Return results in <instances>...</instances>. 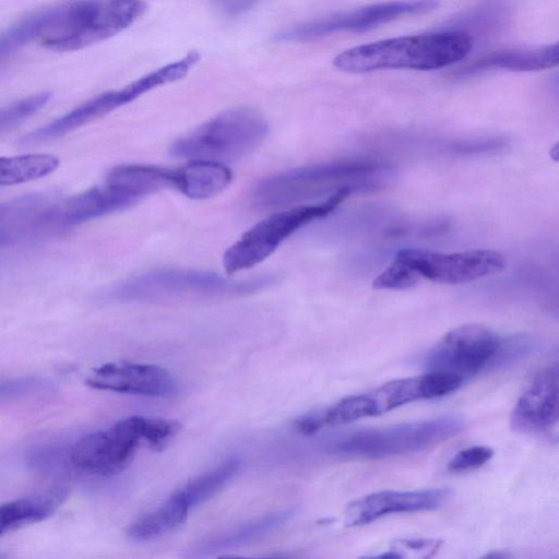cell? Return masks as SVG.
Segmentation results:
<instances>
[{"label": "cell", "instance_id": "cell-6", "mask_svg": "<svg viewBox=\"0 0 559 559\" xmlns=\"http://www.w3.org/2000/svg\"><path fill=\"white\" fill-rule=\"evenodd\" d=\"M372 163L333 162L299 167L261 179L252 189L255 205L276 209L295 204L325 192L354 175L374 171ZM343 187V186H342Z\"/></svg>", "mask_w": 559, "mask_h": 559}, {"label": "cell", "instance_id": "cell-7", "mask_svg": "<svg viewBox=\"0 0 559 559\" xmlns=\"http://www.w3.org/2000/svg\"><path fill=\"white\" fill-rule=\"evenodd\" d=\"M179 69L168 63L129 83L120 90L97 95L58 119L25 134L22 144H37L62 136L110 111L131 103L141 95L179 79Z\"/></svg>", "mask_w": 559, "mask_h": 559}, {"label": "cell", "instance_id": "cell-30", "mask_svg": "<svg viewBox=\"0 0 559 559\" xmlns=\"http://www.w3.org/2000/svg\"><path fill=\"white\" fill-rule=\"evenodd\" d=\"M49 92H41L0 108V132L8 130L36 114L50 99Z\"/></svg>", "mask_w": 559, "mask_h": 559}, {"label": "cell", "instance_id": "cell-12", "mask_svg": "<svg viewBox=\"0 0 559 559\" xmlns=\"http://www.w3.org/2000/svg\"><path fill=\"white\" fill-rule=\"evenodd\" d=\"M145 9L142 0H83L76 26L55 50L72 51L105 40L130 26Z\"/></svg>", "mask_w": 559, "mask_h": 559}, {"label": "cell", "instance_id": "cell-22", "mask_svg": "<svg viewBox=\"0 0 559 559\" xmlns=\"http://www.w3.org/2000/svg\"><path fill=\"white\" fill-rule=\"evenodd\" d=\"M292 515V510L263 515L200 543L194 550L198 554L209 555L248 545L280 528Z\"/></svg>", "mask_w": 559, "mask_h": 559}, {"label": "cell", "instance_id": "cell-10", "mask_svg": "<svg viewBox=\"0 0 559 559\" xmlns=\"http://www.w3.org/2000/svg\"><path fill=\"white\" fill-rule=\"evenodd\" d=\"M438 8L437 0H394L338 12L307 22L281 34L282 40H309L336 33H358L394 20L424 14Z\"/></svg>", "mask_w": 559, "mask_h": 559}, {"label": "cell", "instance_id": "cell-33", "mask_svg": "<svg viewBox=\"0 0 559 559\" xmlns=\"http://www.w3.org/2000/svg\"><path fill=\"white\" fill-rule=\"evenodd\" d=\"M493 455V450L485 445H473L459 451L448 463L453 473L467 472L483 466Z\"/></svg>", "mask_w": 559, "mask_h": 559}, {"label": "cell", "instance_id": "cell-17", "mask_svg": "<svg viewBox=\"0 0 559 559\" xmlns=\"http://www.w3.org/2000/svg\"><path fill=\"white\" fill-rule=\"evenodd\" d=\"M140 201L123 188L106 183L87 189L64 202L59 203L53 230L68 229L127 209Z\"/></svg>", "mask_w": 559, "mask_h": 559}, {"label": "cell", "instance_id": "cell-24", "mask_svg": "<svg viewBox=\"0 0 559 559\" xmlns=\"http://www.w3.org/2000/svg\"><path fill=\"white\" fill-rule=\"evenodd\" d=\"M59 166L51 154L0 156V186H13L45 177Z\"/></svg>", "mask_w": 559, "mask_h": 559}, {"label": "cell", "instance_id": "cell-23", "mask_svg": "<svg viewBox=\"0 0 559 559\" xmlns=\"http://www.w3.org/2000/svg\"><path fill=\"white\" fill-rule=\"evenodd\" d=\"M62 488L15 499L0 506V536L21 525L39 522L51 515L66 499Z\"/></svg>", "mask_w": 559, "mask_h": 559}, {"label": "cell", "instance_id": "cell-28", "mask_svg": "<svg viewBox=\"0 0 559 559\" xmlns=\"http://www.w3.org/2000/svg\"><path fill=\"white\" fill-rule=\"evenodd\" d=\"M510 0H485L467 12L459 22L476 31H488L499 26L508 16Z\"/></svg>", "mask_w": 559, "mask_h": 559}, {"label": "cell", "instance_id": "cell-8", "mask_svg": "<svg viewBox=\"0 0 559 559\" xmlns=\"http://www.w3.org/2000/svg\"><path fill=\"white\" fill-rule=\"evenodd\" d=\"M144 418L127 417L108 430L83 436L71 450V462L78 469L98 476L107 477L122 472L142 440Z\"/></svg>", "mask_w": 559, "mask_h": 559}, {"label": "cell", "instance_id": "cell-35", "mask_svg": "<svg viewBox=\"0 0 559 559\" xmlns=\"http://www.w3.org/2000/svg\"><path fill=\"white\" fill-rule=\"evenodd\" d=\"M36 385L38 384L34 379L0 382V400L23 395L32 391Z\"/></svg>", "mask_w": 559, "mask_h": 559}, {"label": "cell", "instance_id": "cell-4", "mask_svg": "<svg viewBox=\"0 0 559 559\" xmlns=\"http://www.w3.org/2000/svg\"><path fill=\"white\" fill-rule=\"evenodd\" d=\"M353 191L354 186L345 185L320 203L297 205L260 221L224 253L226 273L231 275L261 263L298 229L333 212Z\"/></svg>", "mask_w": 559, "mask_h": 559}, {"label": "cell", "instance_id": "cell-5", "mask_svg": "<svg viewBox=\"0 0 559 559\" xmlns=\"http://www.w3.org/2000/svg\"><path fill=\"white\" fill-rule=\"evenodd\" d=\"M463 418L447 415L432 419L364 429L341 439L334 447L338 454L382 459L426 450L460 433Z\"/></svg>", "mask_w": 559, "mask_h": 559}, {"label": "cell", "instance_id": "cell-34", "mask_svg": "<svg viewBox=\"0 0 559 559\" xmlns=\"http://www.w3.org/2000/svg\"><path fill=\"white\" fill-rule=\"evenodd\" d=\"M441 545L442 542L439 539H402L393 543L390 550L395 552L399 558L408 557L411 552L414 556L426 558L433 556Z\"/></svg>", "mask_w": 559, "mask_h": 559}, {"label": "cell", "instance_id": "cell-32", "mask_svg": "<svg viewBox=\"0 0 559 559\" xmlns=\"http://www.w3.org/2000/svg\"><path fill=\"white\" fill-rule=\"evenodd\" d=\"M180 425L174 420L144 418L142 440L153 449L162 450L177 435Z\"/></svg>", "mask_w": 559, "mask_h": 559}, {"label": "cell", "instance_id": "cell-1", "mask_svg": "<svg viewBox=\"0 0 559 559\" xmlns=\"http://www.w3.org/2000/svg\"><path fill=\"white\" fill-rule=\"evenodd\" d=\"M473 48V36L462 29L401 36L368 43L340 52L333 64L348 73L388 69L430 71L459 62Z\"/></svg>", "mask_w": 559, "mask_h": 559}, {"label": "cell", "instance_id": "cell-31", "mask_svg": "<svg viewBox=\"0 0 559 559\" xmlns=\"http://www.w3.org/2000/svg\"><path fill=\"white\" fill-rule=\"evenodd\" d=\"M419 377L423 400L441 397L455 392L465 381L460 376L440 370H428Z\"/></svg>", "mask_w": 559, "mask_h": 559}, {"label": "cell", "instance_id": "cell-27", "mask_svg": "<svg viewBox=\"0 0 559 559\" xmlns=\"http://www.w3.org/2000/svg\"><path fill=\"white\" fill-rule=\"evenodd\" d=\"M371 416H377V412L368 393L344 397L321 412L323 425L330 427L346 425Z\"/></svg>", "mask_w": 559, "mask_h": 559}, {"label": "cell", "instance_id": "cell-14", "mask_svg": "<svg viewBox=\"0 0 559 559\" xmlns=\"http://www.w3.org/2000/svg\"><path fill=\"white\" fill-rule=\"evenodd\" d=\"M450 495L444 488L369 493L346 507L345 524L361 526L388 514L436 510L449 500Z\"/></svg>", "mask_w": 559, "mask_h": 559}, {"label": "cell", "instance_id": "cell-29", "mask_svg": "<svg viewBox=\"0 0 559 559\" xmlns=\"http://www.w3.org/2000/svg\"><path fill=\"white\" fill-rule=\"evenodd\" d=\"M535 348V341L525 334H516L506 338L500 337L499 345L488 368L499 369L525 359Z\"/></svg>", "mask_w": 559, "mask_h": 559}, {"label": "cell", "instance_id": "cell-9", "mask_svg": "<svg viewBox=\"0 0 559 559\" xmlns=\"http://www.w3.org/2000/svg\"><path fill=\"white\" fill-rule=\"evenodd\" d=\"M419 280L462 284L496 274L506 267L504 257L495 250L477 249L443 253L427 249L405 248L395 257Z\"/></svg>", "mask_w": 559, "mask_h": 559}, {"label": "cell", "instance_id": "cell-18", "mask_svg": "<svg viewBox=\"0 0 559 559\" xmlns=\"http://www.w3.org/2000/svg\"><path fill=\"white\" fill-rule=\"evenodd\" d=\"M559 63L558 43L537 47L509 48L488 52L456 72L460 78L496 70L518 72L542 71Z\"/></svg>", "mask_w": 559, "mask_h": 559}, {"label": "cell", "instance_id": "cell-20", "mask_svg": "<svg viewBox=\"0 0 559 559\" xmlns=\"http://www.w3.org/2000/svg\"><path fill=\"white\" fill-rule=\"evenodd\" d=\"M177 170V190L195 200L219 194L233 179L231 170L217 162L191 160Z\"/></svg>", "mask_w": 559, "mask_h": 559}, {"label": "cell", "instance_id": "cell-16", "mask_svg": "<svg viewBox=\"0 0 559 559\" xmlns=\"http://www.w3.org/2000/svg\"><path fill=\"white\" fill-rule=\"evenodd\" d=\"M58 203L44 193H32L0 203V248L52 231Z\"/></svg>", "mask_w": 559, "mask_h": 559}, {"label": "cell", "instance_id": "cell-15", "mask_svg": "<svg viewBox=\"0 0 559 559\" xmlns=\"http://www.w3.org/2000/svg\"><path fill=\"white\" fill-rule=\"evenodd\" d=\"M558 366L544 368L518 399L510 426L519 432H539L552 428L559 417Z\"/></svg>", "mask_w": 559, "mask_h": 559}, {"label": "cell", "instance_id": "cell-13", "mask_svg": "<svg viewBox=\"0 0 559 559\" xmlns=\"http://www.w3.org/2000/svg\"><path fill=\"white\" fill-rule=\"evenodd\" d=\"M94 389L150 397L170 396L176 381L166 369L129 361L108 362L95 368L86 379Z\"/></svg>", "mask_w": 559, "mask_h": 559}, {"label": "cell", "instance_id": "cell-26", "mask_svg": "<svg viewBox=\"0 0 559 559\" xmlns=\"http://www.w3.org/2000/svg\"><path fill=\"white\" fill-rule=\"evenodd\" d=\"M368 394L373 402L377 415H380L407 403L423 400L420 377L393 380Z\"/></svg>", "mask_w": 559, "mask_h": 559}, {"label": "cell", "instance_id": "cell-25", "mask_svg": "<svg viewBox=\"0 0 559 559\" xmlns=\"http://www.w3.org/2000/svg\"><path fill=\"white\" fill-rule=\"evenodd\" d=\"M240 466L238 459H229L215 468L189 480L178 489L190 508L199 506L222 490L233 479Z\"/></svg>", "mask_w": 559, "mask_h": 559}, {"label": "cell", "instance_id": "cell-2", "mask_svg": "<svg viewBox=\"0 0 559 559\" xmlns=\"http://www.w3.org/2000/svg\"><path fill=\"white\" fill-rule=\"evenodd\" d=\"M273 274L233 280L193 269H157L115 284L106 297L116 301H173L242 297L271 286Z\"/></svg>", "mask_w": 559, "mask_h": 559}, {"label": "cell", "instance_id": "cell-3", "mask_svg": "<svg viewBox=\"0 0 559 559\" xmlns=\"http://www.w3.org/2000/svg\"><path fill=\"white\" fill-rule=\"evenodd\" d=\"M267 122L251 107L227 109L173 143V156L224 164L252 152L266 136Z\"/></svg>", "mask_w": 559, "mask_h": 559}, {"label": "cell", "instance_id": "cell-37", "mask_svg": "<svg viewBox=\"0 0 559 559\" xmlns=\"http://www.w3.org/2000/svg\"><path fill=\"white\" fill-rule=\"evenodd\" d=\"M295 429L302 435H312L324 427L321 412L309 413L298 418L295 424Z\"/></svg>", "mask_w": 559, "mask_h": 559}, {"label": "cell", "instance_id": "cell-21", "mask_svg": "<svg viewBox=\"0 0 559 559\" xmlns=\"http://www.w3.org/2000/svg\"><path fill=\"white\" fill-rule=\"evenodd\" d=\"M191 508L179 490L152 511L133 521L127 534L134 540L156 539L181 525Z\"/></svg>", "mask_w": 559, "mask_h": 559}, {"label": "cell", "instance_id": "cell-19", "mask_svg": "<svg viewBox=\"0 0 559 559\" xmlns=\"http://www.w3.org/2000/svg\"><path fill=\"white\" fill-rule=\"evenodd\" d=\"M105 182L123 188L141 200L163 189H177L178 171L152 165L123 164L111 168Z\"/></svg>", "mask_w": 559, "mask_h": 559}, {"label": "cell", "instance_id": "cell-36", "mask_svg": "<svg viewBox=\"0 0 559 559\" xmlns=\"http://www.w3.org/2000/svg\"><path fill=\"white\" fill-rule=\"evenodd\" d=\"M257 0H213L214 7L225 15H238L251 8Z\"/></svg>", "mask_w": 559, "mask_h": 559}, {"label": "cell", "instance_id": "cell-11", "mask_svg": "<svg viewBox=\"0 0 559 559\" xmlns=\"http://www.w3.org/2000/svg\"><path fill=\"white\" fill-rule=\"evenodd\" d=\"M500 337L481 324H465L444 334L425 358L427 370H440L464 380L488 368Z\"/></svg>", "mask_w": 559, "mask_h": 559}]
</instances>
